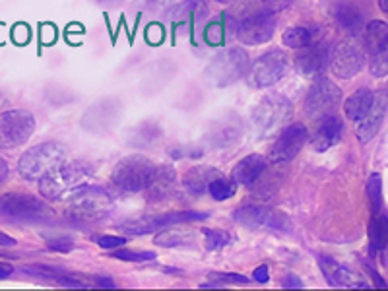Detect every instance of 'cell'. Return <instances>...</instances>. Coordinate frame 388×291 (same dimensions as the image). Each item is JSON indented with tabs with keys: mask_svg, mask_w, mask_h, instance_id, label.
Returning <instances> with one entry per match:
<instances>
[{
	"mask_svg": "<svg viewBox=\"0 0 388 291\" xmlns=\"http://www.w3.org/2000/svg\"><path fill=\"white\" fill-rule=\"evenodd\" d=\"M215 2H222V4H229V2H233V0H215Z\"/></svg>",
	"mask_w": 388,
	"mask_h": 291,
	"instance_id": "49",
	"label": "cell"
},
{
	"mask_svg": "<svg viewBox=\"0 0 388 291\" xmlns=\"http://www.w3.org/2000/svg\"><path fill=\"white\" fill-rule=\"evenodd\" d=\"M369 274H371V278L375 280V285H377L378 290H387V283H385V281L378 278L377 272H373V270H371V268H369Z\"/></svg>",
	"mask_w": 388,
	"mask_h": 291,
	"instance_id": "47",
	"label": "cell"
},
{
	"mask_svg": "<svg viewBox=\"0 0 388 291\" xmlns=\"http://www.w3.org/2000/svg\"><path fill=\"white\" fill-rule=\"evenodd\" d=\"M282 41L284 45H287L289 49H303L309 43L315 41V32L311 28H305V26H297V28H289L284 32L282 35Z\"/></svg>",
	"mask_w": 388,
	"mask_h": 291,
	"instance_id": "26",
	"label": "cell"
},
{
	"mask_svg": "<svg viewBox=\"0 0 388 291\" xmlns=\"http://www.w3.org/2000/svg\"><path fill=\"white\" fill-rule=\"evenodd\" d=\"M334 18H336L338 26L349 35H359L365 30V21H363L361 12L349 2H340L334 8Z\"/></svg>",
	"mask_w": 388,
	"mask_h": 291,
	"instance_id": "20",
	"label": "cell"
},
{
	"mask_svg": "<svg viewBox=\"0 0 388 291\" xmlns=\"http://www.w3.org/2000/svg\"><path fill=\"white\" fill-rule=\"evenodd\" d=\"M276 32V18L268 12L246 14L237 23V37L245 45H260L272 39Z\"/></svg>",
	"mask_w": 388,
	"mask_h": 291,
	"instance_id": "11",
	"label": "cell"
},
{
	"mask_svg": "<svg viewBox=\"0 0 388 291\" xmlns=\"http://www.w3.org/2000/svg\"><path fill=\"white\" fill-rule=\"evenodd\" d=\"M235 219L243 225L249 228H266V229H276V231H289L291 223L287 221L280 212L266 206H253L246 204L235 212Z\"/></svg>",
	"mask_w": 388,
	"mask_h": 291,
	"instance_id": "13",
	"label": "cell"
},
{
	"mask_svg": "<svg viewBox=\"0 0 388 291\" xmlns=\"http://www.w3.org/2000/svg\"><path fill=\"white\" fill-rule=\"evenodd\" d=\"M307 140H309V130H307L305 125L293 123V125L284 126V130L278 134L276 142L270 150V156H268L270 161H274V163L291 161L303 150Z\"/></svg>",
	"mask_w": 388,
	"mask_h": 291,
	"instance_id": "12",
	"label": "cell"
},
{
	"mask_svg": "<svg viewBox=\"0 0 388 291\" xmlns=\"http://www.w3.org/2000/svg\"><path fill=\"white\" fill-rule=\"evenodd\" d=\"M16 245V239L6 235V233H0V247H14Z\"/></svg>",
	"mask_w": 388,
	"mask_h": 291,
	"instance_id": "43",
	"label": "cell"
},
{
	"mask_svg": "<svg viewBox=\"0 0 388 291\" xmlns=\"http://www.w3.org/2000/svg\"><path fill=\"white\" fill-rule=\"evenodd\" d=\"M215 177H220V173L215 169H210V167H193L183 179L184 188L193 194H202L204 190H208L210 183L214 181Z\"/></svg>",
	"mask_w": 388,
	"mask_h": 291,
	"instance_id": "22",
	"label": "cell"
},
{
	"mask_svg": "<svg viewBox=\"0 0 388 291\" xmlns=\"http://www.w3.org/2000/svg\"><path fill=\"white\" fill-rule=\"evenodd\" d=\"M113 259L126 260V262H146V260L155 259V254H153V252H146V250L123 249V250H115V252H113Z\"/></svg>",
	"mask_w": 388,
	"mask_h": 291,
	"instance_id": "33",
	"label": "cell"
},
{
	"mask_svg": "<svg viewBox=\"0 0 388 291\" xmlns=\"http://www.w3.org/2000/svg\"><path fill=\"white\" fill-rule=\"evenodd\" d=\"M365 39H367L369 51L378 52L388 47V26L385 21L373 20L365 26Z\"/></svg>",
	"mask_w": 388,
	"mask_h": 291,
	"instance_id": "25",
	"label": "cell"
},
{
	"mask_svg": "<svg viewBox=\"0 0 388 291\" xmlns=\"http://www.w3.org/2000/svg\"><path fill=\"white\" fill-rule=\"evenodd\" d=\"M47 247L57 252H68L74 249V241L70 237H55V239L47 241Z\"/></svg>",
	"mask_w": 388,
	"mask_h": 291,
	"instance_id": "37",
	"label": "cell"
},
{
	"mask_svg": "<svg viewBox=\"0 0 388 291\" xmlns=\"http://www.w3.org/2000/svg\"><path fill=\"white\" fill-rule=\"evenodd\" d=\"M23 272H31V274H35V276H41V278L55 281H59V278L64 276V272L55 270V268H49V266H39V264H35V266H26Z\"/></svg>",
	"mask_w": 388,
	"mask_h": 291,
	"instance_id": "35",
	"label": "cell"
},
{
	"mask_svg": "<svg viewBox=\"0 0 388 291\" xmlns=\"http://www.w3.org/2000/svg\"><path fill=\"white\" fill-rule=\"evenodd\" d=\"M318 264L324 272L327 280L330 281V285H338V288H351L353 285V278L351 272L347 270L346 266L338 264L336 260L328 259V257H320Z\"/></svg>",
	"mask_w": 388,
	"mask_h": 291,
	"instance_id": "23",
	"label": "cell"
},
{
	"mask_svg": "<svg viewBox=\"0 0 388 291\" xmlns=\"http://www.w3.org/2000/svg\"><path fill=\"white\" fill-rule=\"evenodd\" d=\"M92 175L93 167L86 161H62L55 171L39 181V192L49 200L72 197L74 192L88 185V179H92Z\"/></svg>",
	"mask_w": 388,
	"mask_h": 291,
	"instance_id": "1",
	"label": "cell"
},
{
	"mask_svg": "<svg viewBox=\"0 0 388 291\" xmlns=\"http://www.w3.org/2000/svg\"><path fill=\"white\" fill-rule=\"evenodd\" d=\"M365 64V57L359 47L351 45V43H342L338 45L336 49L330 54V66H332V72L336 74L338 78H344L349 80L353 78L356 74L361 72Z\"/></svg>",
	"mask_w": 388,
	"mask_h": 291,
	"instance_id": "14",
	"label": "cell"
},
{
	"mask_svg": "<svg viewBox=\"0 0 388 291\" xmlns=\"http://www.w3.org/2000/svg\"><path fill=\"white\" fill-rule=\"evenodd\" d=\"M155 163L144 156H128L113 167L111 181L124 192H140L150 185Z\"/></svg>",
	"mask_w": 388,
	"mask_h": 291,
	"instance_id": "4",
	"label": "cell"
},
{
	"mask_svg": "<svg viewBox=\"0 0 388 291\" xmlns=\"http://www.w3.org/2000/svg\"><path fill=\"white\" fill-rule=\"evenodd\" d=\"M206 16V4L200 0H186L177 6L165 8V18L175 23H184L186 20H200Z\"/></svg>",
	"mask_w": 388,
	"mask_h": 291,
	"instance_id": "21",
	"label": "cell"
},
{
	"mask_svg": "<svg viewBox=\"0 0 388 291\" xmlns=\"http://www.w3.org/2000/svg\"><path fill=\"white\" fill-rule=\"evenodd\" d=\"M6 177H8V165H6V161L0 157V185L6 181Z\"/></svg>",
	"mask_w": 388,
	"mask_h": 291,
	"instance_id": "46",
	"label": "cell"
},
{
	"mask_svg": "<svg viewBox=\"0 0 388 291\" xmlns=\"http://www.w3.org/2000/svg\"><path fill=\"white\" fill-rule=\"evenodd\" d=\"M113 210L111 194L101 187H82L72 194L68 216L80 223H92L105 218Z\"/></svg>",
	"mask_w": 388,
	"mask_h": 291,
	"instance_id": "3",
	"label": "cell"
},
{
	"mask_svg": "<svg viewBox=\"0 0 388 291\" xmlns=\"http://www.w3.org/2000/svg\"><path fill=\"white\" fill-rule=\"evenodd\" d=\"M171 0H142L144 10H165L169 8Z\"/></svg>",
	"mask_w": 388,
	"mask_h": 291,
	"instance_id": "39",
	"label": "cell"
},
{
	"mask_svg": "<svg viewBox=\"0 0 388 291\" xmlns=\"http://www.w3.org/2000/svg\"><path fill=\"white\" fill-rule=\"evenodd\" d=\"M97 245L101 247V249H119V247H123L126 239L124 237H117V235H103V237H97Z\"/></svg>",
	"mask_w": 388,
	"mask_h": 291,
	"instance_id": "38",
	"label": "cell"
},
{
	"mask_svg": "<svg viewBox=\"0 0 388 291\" xmlns=\"http://www.w3.org/2000/svg\"><path fill=\"white\" fill-rule=\"evenodd\" d=\"M14 268H12L10 264H4V262H0V280H4V278H8Z\"/></svg>",
	"mask_w": 388,
	"mask_h": 291,
	"instance_id": "45",
	"label": "cell"
},
{
	"mask_svg": "<svg viewBox=\"0 0 388 291\" xmlns=\"http://www.w3.org/2000/svg\"><path fill=\"white\" fill-rule=\"evenodd\" d=\"M93 2L103 6V8H115V6H119L123 0H93Z\"/></svg>",
	"mask_w": 388,
	"mask_h": 291,
	"instance_id": "44",
	"label": "cell"
},
{
	"mask_svg": "<svg viewBox=\"0 0 388 291\" xmlns=\"http://www.w3.org/2000/svg\"><path fill=\"white\" fill-rule=\"evenodd\" d=\"M388 107V94L387 92H378L373 97V103L367 109V113L363 114L358 121V132L359 142L367 144L369 140H373L375 134L378 132V128L382 125V119H385V113H387Z\"/></svg>",
	"mask_w": 388,
	"mask_h": 291,
	"instance_id": "15",
	"label": "cell"
},
{
	"mask_svg": "<svg viewBox=\"0 0 388 291\" xmlns=\"http://www.w3.org/2000/svg\"><path fill=\"white\" fill-rule=\"evenodd\" d=\"M235 190H237L235 181H229V179H224V177H215L214 181L210 183V187H208V192H210L212 198L217 200V202L231 198L235 194Z\"/></svg>",
	"mask_w": 388,
	"mask_h": 291,
	"instance_id": "29",
	"label": "cell"
},
{
	"mask_svg": "<svg viewBox=\"0 0 388 291\" xmlns=\"http://www.w3.org/2000/svg\"><path fill=\"white\" fill-rule=\"evenodd\" d=\"M369 237H371V249H385L388 245V216H380V212L373 216L371 229H369Z\"/></svg>",
	"mask_w": 388,
	"mask_h": 291,
	"instance_id": "27",
	"label": "cell"
},
{
	"mask_svg": "<svg viewBox=\"0 0 388 291\" xmlns=\"http://www.w3.org/2000/svg\"><path fill=\"white\" fill-rule=\"evenodd\" d=\"M266 171V159L262 156H246L243 157L235 167H233V181L237 185L243 187H251L255 185L258 179L262 177V173Z\"/></svg>",
	"mask_w": 388,
	"mask_h": 291,
	"instance_id": "19",
	"label": "cell"
},
{
	"mask_svg": "<svg viewBox=\"0 0 388 291\" xmlns=\"http://www.w3.org/2000/svg\"><path fill=\"white\" fill-rule=\"evenodd\" d=\"M253 274H255L253 278H255L258 283H266V281H268V266H264V264H262V266H258Z\"/></svg>",
	"mask_w": 388,
	"mask_h": 291,
	"instance_id": "41",
	"label": "cell"
},
{
	"mask_svg": "<svg viewBox=\"0 0 388 291\" xmlns=\"http://www.w3.org/2000/svg\"><path fill=\"white\" fill-rule=\"evenodd\" d=\"M293 0H249L243 8V16L246 14H255V12H268V14H276V12L286 10L287 6Z\"/></svg>",
	"mask_w": 388,
	"mask_h": 291,
	"instance_id": "28",
	"label": "cell"
},
{
	"mask_svg": "<svg viewBox=\"0 0 388 291\" xmlns=\"http://www.w3.org/2000/svg\"><path fill=\"white\" fill-rule=\"evenodd\" d=\"M284 288H287V290H301L303 288V281L299 280V278H295V276H289V278H286L284 280V283H282Z\"/></svg>",
	"mask_w": 388,
	"mask_h": 291,
	"instance_id": "40",
	"label": "cell"
},
{
	"mask_svg": "<svg viewBox=\"0 0 388 291\" xmlns=\"http://www.w3.org/2000/svg\"><path fill=\"white\" fill-rule=\"evenodd\" d=\"M340 101H342V92L336 83L328 78H318L307 94L305 111L311 119H322L327 114L336 113Z\"/></svg>",
	"mask_w": 388,
	"mask_h": 291,
	"instance_id": "9",
	"label": "cell"
},
{
	"mask_svg": "<svg viewBox=\"0 0 388 291\" xmlns=\"http://www.w3.org/2000/svg\"><path fill=\"white\" fill-rule=\"evenodd\" d=\"M204 237H206V247L212 250L224 249L229 245V233L227 231H222V229H204Z\"/></svg>",
	"mask_w": 388,
	"mask_h": 291,
	"instance_id": "31",
	"label": "cell"
},
{
	"mask_svg": "<svg viewBox=\"0 0 388 291\" xmlns=\"http://www.w3.org/2000/svg\"><path fill=\"white\" fill-rule=\"evenodd\" d=\"M35 130V119L26 109H12L0 113V148H18L23 146Z\"/></svg>",
	"mask_w": 388,
	"mask_h": 291,
	"instance_id": "8",
	"label": "cell"
},
{
	"mask_svg": "<svg viewBox=\"0 0 388 291\" xmlns=\"http://www.w3.org/2000/svg\"><path fill=\"white\" fill-rule=\"evenodd\" d=\"M0 105H2V97H0Z\"/></svg>",
	"mask_w": 388,
	"mask_h": 291,
	"instance_id": "50",
	"label": "cell"
},
{
	"mask_svg": "<svg viewBox=\"0 0 388 291\" xmlns=\"http://www.w3.org/2000/svg\"><path fill=\"white\" fill-rule=\"evenodd\" d=\"M378 8L388 14V0H378Z\"/></svg>",
	"mask_w": 388,
	"mask_h": 291,
	"instance_id": "48",
	"label": "cell"
},
{
	"mask_svg": "<svg viewBox=\"0 0 388 291\" xmlns=\"http://www.w3.org/2000/svg\"><path fill=\"white\" fill-rule=\"evenodd\" d=\"M93 283H95L97 288H109V290L115 288V281L109 280V278H101V276H95V278H93Z\"/></svg>",
	"mask_w": 388,
	"mask_h": 291,
	"instance_id": "42",
	"label": "cell"
},
{
	"mask_svg": "<svg viewBox=\"0 0 388 291\" xmlns=\"http://www.w3.org/2000/svg\"><path fill=\"white\" fill-rule=\"evenodd\" d=\"M344 134V123L338 114H327L320 119L317 126V134L313 138V146L317 152H327L328 148H332L342 140Z\"/></svg>",
	"mask_w": 388,
	"mask_h": 291,
	"instance_id": "17",
	"label": "cell"
},
{
	"mask_svg": "<svg viewBox=\"0 0 388 291\" xmlns=\"http://www.w3.org/2000/svg\"><path fill=\"white\" fill-rule=\"evenodd\" d=\"M287 70V57L286 52L280 49H272L260 54L251 68L246 70V82L253 88H270L278 83Z\"/></svg>",
	"mask_w": 388,
	"mask_h": 291,
	"instance_id": "7",
	"label": "cell"
},
{
	"mask_svg": "<svg viewBox=\"0 0 388 291\" xmlns=\"http://www.w3.org/2000/svg\"><path fill=\"white\" fill-rule=\"evenodd\" d=\"M293 114V107L284 95H266L253 111V125L260 134H270L280 126L287 125Z\"/></svg>",
	"mask_w": 388,
	"mask_h": 291,
	"instance_id": "6",
	"label": "cell"
},
{
	"mask_svg": "<svg viewBox=\"0 0 388 291\" xmlns=\"http://www.w3.org/2000/svg\"><path fill=\"white\" fill-rule=\"evenodd\" d=\"M210 280L214 283H239V285H245L249 283L245 276H239V274H210Z\"/></svg>",
	"mask_w": 388,
	"mask_h": 291,
	"instance_id": "36",
	"label": "cell"
},
{
	"mask_svg": "<svg viewBox=\"0 0 388 291\" xmlns=\"http://www.w3.org/2000/svg\"><path fill=\"white\" fill-rule=\"evenodd\" d=\"M367 197L369 202H371V210H373V216L380 212L382 208V181H380V175L375 173L371 175L367 181Z\"/></svg>",
	"mask_w": 388,
	"mask_h": 291,
	"instance_id": "30",
	"label": "cell"
},
{
	"mask_svg": "<svg viewBox=\"0 0 388 291\" xmlns=\"http://www.w3.org/2000/svg\"><path fill=\"white\" fill-rule=\"evenodd\" d=\"M249 70V54L239 47L220 52L206 68V80L215 88H225L239 82Z\"/></svg>",
	"mask_w": 388,
	"mask_h": 291,
	"instance_id": "5",
	"label": "cell"
},
{
	"mask_svg": "<svg viewBox=\"0 0 388 291\" xmlns=\"http://www.w3.org/2000/svg\"><path fill=\"white\" fill-rule=\"evenodd\" d=\"M66 161V148L59 142H43L28 150L18 161V171L26 181H41Z\"/></svg>",
	"mask_w": 388,
	"mask_h": 291,
	"instance_id": "2",
	"label": "cell"
},
{
	"mask_svg": "<svg viewBox=\"0 0 388 291\" xmlns=\"http://www.w3.org/2000/svg\"><path fill=\"white\" fill-rule=\"evenodd\" d=\"M51 208L41 198L31 194H2L0 197V216L14 219H39L47 218Z\"/></svg>",
	"mask_w": 388,
	"mask_h": 291,
	"instance_id": "10",
	"label": "cell"
},
{
	"mask_svg": "<svg viewBox=\"0 0 388 291\" xmlns=\"http://www.w3.org/2000/svg\"><path fill=\"white\" fill-rule=\"evenodd\" d=\"M373 97H375V94L371 90H367V88L358 90L356 94L349 95L346 99V103H344V113H346L347 119L359 121L363 114L367 113V109L373 103Z\"/></svg>",
	"mask_w": 388,
	"mask_h": 291,
	"instance_id": "24",
	"label": "cell"
},
{
	"mask_svg": "<svg viewBox=\"0 0 388 291\" xmlns=\"http://www.w3.org/2000/svg\"><path fill=\"white\" fill-rule=\"evenodd\" d=\"M328 59H330V52H328L327 43L315 39L307 47L299 49L295 57V68L301 74H317L327 66Z\"/></svg>",
	"mask_w": 388,
	"mask_h": 291,
	"instance_id": "16",
	"label": "cell"
},
{
	"mask_svg": "<svg viewBox=\"0 0 388 291\" xmlns=\"http://www.w3.org/2000/svg\"><path fill=\"white\" fill-rule=\"evenodd\" d=\"M371 72L377 78H382L388 74V47L373 54V61H371Z\"/></svg>",
	"mask_w": 388,
	"mask_h": 291,
	"instance_id": "34",
	"label": "cell"
},
{
	"mask_svg": "<svg viewBox=\"0 0 388 291\" xmlns=\"http://www.w3.org/2000/svg\"><path fill=\"white\" fill-rule=\"evenodd\" d=\"M177 181V173L171 165H155L153 177L150 185L146 187L148 200H164L165 197L171 194Z\"/></svg>",
	"mask_w": 388,
	"mask_h": 291,
	"instance_id": "18",
	"label": "cell"
},
{
	"mask_svg": "<svg viewBox=\"0 0 388 291\" xmlns=\"http://www.w3.org/2000/svg\"><path fill=\"white\" fill-rule=\"evenodd\" d=\"M191 239L188 233H183V231H164L155 237V243L162 245V247H179V245H184L186 241Z\"/></svg>",
	"mask_w": 388,
	"mask_h": 291,
	"instance_id": "32",
	"label": "cell"
}]
</instances>
